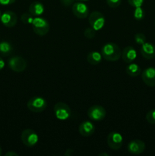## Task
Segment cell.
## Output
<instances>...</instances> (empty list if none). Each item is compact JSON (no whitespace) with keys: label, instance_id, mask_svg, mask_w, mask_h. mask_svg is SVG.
<instances>
[{"label":"cell","instance_id":"4dcf8cb0","mask_svg":"<svg viewBox=\"0 0 155 156\" xmlns=\"http://www.w3.org/2000/svg\"><path fill=\"white\" fill-rule=\"evenodd\" d=\"M5 156H18V154L15 152H6Z\"/></svg>","mask_w":155,"mask_h":156},{"label":"cell","instance_id":"ba28073f","mask_svg":"<svg viewBox=\"0 0 155 156\" xmlns=\"http://www.w3.org/2000/svg\"><path fill=\"white\" fill-rule=\"evenodd\" d=\"M106 114V110L100 105H94L88 111V116L91 120L94 121H101L105 118Z\"/></svg>","mask_w":155,"mask_h":156},{"label":"cell","instance_id":"5bb4252c","mask_svg":"<svg viewBox=\"0 0 155 156\" xmlns=\"http://www.w3.org/2000/svg\"><path fill=\"white\" fill-rule=\"evenodd\" d=\"M95 126L92 122L89 120H85L82 122L79 126V133L83 136H90L95 132Z\"/></svg>","mask_w":155,"mask_h":156},{"label":"cell","instance_id":"5b68a950","mask_svg":"<svg viewBox=\"0 0 155 156\" xmlns=\"http://www.w3.org/2000/svg\"><path fill=\"white\" fill-rule=\"evenodd\" d=\"M54 114L59 120H66L71 116V111L68 105L64 102H58L54 106Z\"/></svg>","mask_w":155,"mask_h":156},{"label":"cell","instance_id":"4fadbf2b","mask_svg":"<svg viewBox=\"0 0 155 156\" xmlns=\"http://www.w3.org/2000/svg\"><path fill=\"white\" fill-rule=\"evenodd\" d=\"M142 80L147 86L155 87V68L149 67L143 71Z\"/></svg>","mask_w":155,"mask_h":156},{"label":"cell","instance_id":"f1b7e54d","mask_svg":"<svg viewBox=\"0 0 155 156\" xmlns=\"http://www.w3.org/2000/svg\"><path fill=\"white\" fill-rule=\"evenodd\" d=\"M16 0H0V5H9L14 4Z\"/></svg>","mask_w":155,"mask_h":156},{"label":"cell","instance_id":"3957f363","mask_svg":"<svg viewBox=\"0 0 155 156\" xmlns=\"http://www.w3.org/2000/svg\"><path fill=\"white\" fill-rule=\"evenodd\" d=\"M47 101L44 98L40 96H34L27 101V107L30 111L40 113L43 111L47 108Z\"/></svg>","mask_w":155,"mask_h":156},{"label":"cell","instance_id":"4316f807","mask_svg":"<svg viewBox=\"0 0 155 156\" xmlns=\"http://www.w3.org/2000/svg\"><path fill=\"white\" fill-rule=\"evenodd\" d=\"M122 0H106V3L110 8H117L120 5Z\"/></svg>","mask_w":155,"mask_h":156},{"label":"cell","instance_id":"603a6c76","mask_svg":"<svg viewBox=\"0 0 155 156\" xmlns=\"http://www.w3.org/2000/svg\"><path fill=\"white\" fill-rule=\"evenodd\" d=\"M135 43L138 45H142L146 42V37L144 34L138 33L135 35Z\"/></svg>","mask_w":155,"mask_h":156},{"label":"cell","instance_id":"cb8c5ba5","mask_svg":"<svg viewBox=\"0 0 155 156\" xmlns=\"http://www.w3.org/2000/svg\"><path fill=\"white\" fill-rule=\"evenodd\" d=\"M135 10L134 12V17L136 20H141L144 18V12L141 7L135 8Z\"/></svg>","mask_w":155,"mask_h":156},{"label":"cell","instance_id":"83f0119b","mask_svg":"<svg viewBox=\"0 0 155 156\" xmlns=\"http://www.w3.org/2000/svg\"><path fill=\"white\" fill-rule=\"evenodd\" d=\"M74 1L75 0H61V2L64 6L68 7V6H71V5L74 4Z\"/></svg>","mask_w":155,"mask_h":156},{"label":"cell","instance_id":"44dd1931","mask_svg":"<svg viewBox=\"0 0 155 156\" xmlns=\"http://www.w3.org/2000/svg\"><path fill=\"white\" fill-rule=\"evenodd\" d=\"M33 19H34V17L31 15V14L29 12V13H24L21 15V20L24 24H31L33 22Z\"/></svg>","mask_w":155,"mask_h":156},{"label":"cell","instance_id":"d6986e66","mask_svg":"<svg viewBox=\"0 0 155 156\" xmlns=\"http://www.w3.org/2000/svg\"><path fill=\"white\" fill-rule=\"evenodd\" d=\"M13 52V47L8 41L0 42V55L2 56H8Z\"/></svg>","mask_w":155,"mask_h":156},{"label":"cell","instance_id":"30bf717a","mask_svg":"<svg viewBox=\"0 0 155 156\" xmlns=\"http://www.w3.org/2000/svg\"><path fill=\"white\" fill-rule=\"evenodd\" d=\"M72 12L77 18L83 19L88 16L89 9L86 4L81 2H78L72 5Z\"/></svg>","mask_w":155,"mask_h":156},{"label":"cell","instance_id":"d590c367","mask_svg":"<svg viewBox=\"0 0 155 156\" xmlns=\"http://www.w3.org/2000/svg\"><path fill=\"white\" fill-rule=\"evenodd\" d=\"M1 12H0V20H1Z\"/></svg>","mask_w":155,"mask_h":156},{"label":"cell","instance_id":"ffe728a7","mask_svg":"<svg viewBox=\"0 0 155 156\" xmlns=\"http://www.w3.org/2000/svg\"><path fill=\"white\" fill-rule=\"evenodd\" d=\"M126 73L132 77H136V76H139L141 73V68L136 63H130L129 65H128L126 69Z\"/></svg>","mask_w":155,"mask_h":156},{"label":"cell","instance_id":"9c48e42d","mask_svg":"<svg viewBox=\"0 0 155 156\" xmlns=\"http://www.w3.org/2000/svg\"><path fill=\"white\" fill-rule=\"evenodd\" d=\"M123 144L122 136L118 132H111L107 136V145L110 149L118 150Z\"/></svg>","mask_w":155,"mask_h":156},{"label":"cell","instance_id":"7c38bea8","mask_svg":"<svg viewBox=\"0 0 155 156\" xmlns=\"http://www.w3.org/2000/svg\"><path fill=\"white\" fill-rule=\"evenodd\" d=\"M2 24L7 27H12L15 26L18 22V17L15 12L12 11H6L1 15V20Z\"/></svg>","mask_w":155,"mask_h":156},{"label":"cell","instance_id":"7a4b0ae2","mask_svg":"<svg viewBox=\"0 0 155 156\" xmlns=\"http://www.w3.org/2000/svg\"><path fill=\"white\" fill-rule=\"evenodd\" d=\"M31 25L34 33L39 36H44L50 30V24L48 21L41 17H34Z\"/></svg>","mask_w":155,"mask_h":156},{"label":"cell","instance_id":"e0dca14e","mask_svg":"<svg viewBox=\"0 0 155 156\" xmlns=\"http://www.w3.org/2000/svg\"><path fill=\"white\" fill-rule=\"evenodd\" d=\"M44 5L42 2L38 1L33 2L29 6V12L33 17H40L44 12Z\"/></svg>","mask_w":155,"mask_h":156},{"label":"cell","instance_id":"836d02e7","mask_svg":"<svg viewBox=\"0 0 155 156\" xmlns=\"http://www.w3.org/2000/svg\"><path fill=\"white\" fill-rule=\"evenodd\" d=\"M2 148L1 146H0V155H2Z\"/></svg>","mask_w":155,"mask_h":156},{"label":"cell","instance_id":"9a60e30c","mask_svg":"<svg viewBox=\"0 0 155 156\" xmlns=\"http://www.w3.org/2000/svg\"><path fill=\"white\" fill-rule=\"evenodd\" d=\"M141 53L146 59H152L155 57V46L150 43L145 42L141 45Z\"/></svg>","mask_w":155,"mask_h":156},{"label":"cell","instance_id":"277c9868","mask_svg":"<svg viewBox=\"0 0 155 156\" xmlns=\"http://www.w3.org/2000/svg\"><path fill=\"white\" fill-rule=\"evenodd\" d=\"M21 142L27 147H33L39 142V136L34 130L31 129H26L21 133Z\"/></svg>","mask_w":155,"mask_h":156},{"label":"cell","instance_id":"8992f818","mask_svg":"<svg viewBox=\"0 0 155 156\" xmlns=\"http://www.w3.org/2000/svg\"><path fill=\"white\" fill-rule=\"evenodd\" d=\"M88 21H89L91 27L94 28L96 31L101 30L104 26L105 21H106L103 14L100 12H97V11L91 12L88 18Z\"/></svg>","mask_w":155,"mask_h":156},{"label":"cell","instance_id":"6da1fadb","mask_svg":"<svg viewBox=\"0 0 155 156\" xmlns=\"http://www.w3.org/2000/svg\"><path fill=\"white\" fill-rule=\"evenodd\" d=\"M102 56L106 60L115 62L119 60L122 56V51L119 47L115 43H107L101 49Z\"/></svg>","mask_w":155,"mask_h":156},{"label":"cell","instance_id":"d4e9b609","mask_svg":"<svg viewBox=\"0 0 155 156\" xmlns=\"http://www.w3.org/2000/svg\"><path fill=\"white\" fill-rule=\"evenodd\" d=\"M146 120L150 124H155V109L149 111L146 115Z\"/></svg>","mask_w":155,"mask_h":156},{"label":"cell","instance_id":"ac0fdd59","mask_svg":"<svg viewBox=\"0 0 155 156\" xmlns=\"http://www.w3.org/2000/svg\"><path fill=\"white\" fill-rule=\"evenodd\" d=\"M102 54L97 51H92L89 53L87 56V59L88 62H89L91 65L96 66L98 65L102 60Z\"/></svg>","mask_w":155,"mask_h":156},{"label":"cell","instance_id":"2e32d148","mask_svg":"<svg viewBox=\"0 0 155 156\" xmlns=\"http://www.w3.org/2000/svg\"><path fill=\"white\" fill-rule=\"evenodd\" d=\"M122 59L127 63H131L133 62L137 57V52L135 49L132 46H128L125 47L122 52Z\"/></svg>","mask_w":155,"mask_h":156},{"label":"cell","instance_id":"7402d4cb","mask_svg":"<svg viewBox=\"0 0 155 156\" xmlns=\"http://www.w3.org/2000/svg\"><path fill=\"white\" fill-rule=\"evenodd\" d=\"M96 32L97 31L91 27H87L84 30V35L85 37L88 38V39H92V38H94V37H95Z\"/></svg>","mask_w":155,"mask_h":156},{"label":"cell","instance_id":"1f68e13d","mask_svg":"<svg viewBox=\"0 0 155 156\" xmlns=\"http://www.w3.org/2000/svg\"><path fill=\"white\" fill-rule=\"evenodd\" d=\"M72 153H73V150H72V149H68V150L66 151V152H65V155L69 156V155H71Z\"/></svg>","mask_w":155,"mask_h":156},{"label":"cell","instance_id":"484cf974","mask_svg":"<svg viewBox=\"0 0 155 156\" xmlns=\"http://www.w3.org/2000/svg\"><path fill=\"white\" fill-rule=\"evenodd\" d=\"M129 5L134 8L141 7L144 3V0H128Z\"/></svg>","mask_w":155,"mask_h":156},{"label":"cell","instance_id":"52a82bcc","mask_svg":"<svg viewBox=\"0 0 155 156\" xmlns=\"http://www.w3.org/2000/svg\"><path fill=\"white\" fill-rule=\"evenodd\" d=\"M9 67L15 73H22L27 67V62L21 56H15L9 59Z\"/></svg>","mask_w":155,"mask_h":156},{"label":"cell","instance_id":"e575fe53","mask_svg":"<svg viewBox=\"0 0 155 156\" xmlns=\"http://www.w3.org/2000/svg\"><path fill=\"white\" fill-rule=\"evenodd\" d=\"M78 2H85V1H88V0H77Z\"/></svg>","mask_w":155,"mask_h":156},{"label":"cell","instance_id":"d6a6232c","mask_svg":"<svg viewBox=\"0 0 155 156\" xmlns=\"http://www.w3.org/2000/svg\"><path fill=\"white\" fill-rule=\"evenodd\" d=\"M106 155V156H109V154H107V153H101V154H100V155Z\"/></svg>","mask_w":155,"mask_h":156},{"label":"cell","instance_id":"8fae6325","mask_svg":"<svg viewBox=\"0 0 155 156\" xmlns=\"http://www.w3.org/2000/svg\"><path fill=\"white\" fill-rule=\"evenodd\" d=\"M128 152L132 155H139L144 152L145 143L140 140H134L129 143L127 146Z\"/></svg>","mask_w":155,"mask_h":156},{"label":"cell","instance_id":"f546056e","mask_svg":"<svg viewBox=\"0 0 155 156\" xmlns=\"http://www.w3.org/2000/svg\"><path fill=\"white\" fill-rule=\"evenodd\" d=\"M5 67V61L3 60L2 58L0 57V71L2 70Z\"/></svg>","mask_w":155,"mask_h":156}]
</instances>
